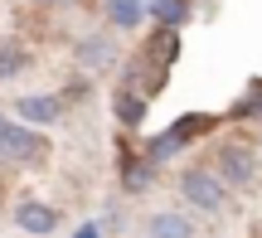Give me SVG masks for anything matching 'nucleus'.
Here are the masks:
<instances>
[{
    "mask_svg": "<svg viewBox=\"0 0 262 238\" xmlns=\"http://www.w3.org/2000/svg\"><path fill=\"white\" fill-rule=\"evenodd\" d=\"M180 194H185V204H194V209H204V214H219L228 204V185L219 180L209 165H189V170L180 175Z\"/></svg>",
    "mask_w": 262,
    "mask_h": 238,
    "instance_id": "nucleus-2",
    "label": "nucleus"
},
{
    "mask_svg": "<svg viewBox=\"0 0 262 238\" xmlns=\"http://www.w3.org/2000/svg\"><path fill=\"white\" fill-rule=\"evenodd\" d=\"M15 112H19V122H25V126H54L58 117H63V102L39 93V97H19Z\"/></svg>",
    "mask_w": 262,
    "mask_h": 238,
    "instance_id": "nucleus-5",
    "label": "nucleus"
},
{
    "mask_svg": "<svg viewBox=\"0 0 262 238\" xmlns=\"http://www.w3.org/2000/svg\"><path fill=\"white\" fill-rule=\"evenodd\" d=\"M0 161L5 165H44L49 161V141L34 132V126H0Z\"/></svg>",
    "mask_w": 262,
    "mask_h": 238,
    "instance_id": "nucleus-1",
    "label": "nucleus"
},
{
    "mask_svg": "<svg viewBox=\"0 0 262 238\" xmlns=\"http://www.w3.org/2000/svg\"><path fill=\"white\" fill-rule=\"evenodd\" d=\"M117 117H122L126 126H141V117H146V102H141V93H131V88H117Z\"/></svg>",
    "mask_w": 262,
    "mask_h": 238,
    "instance_id": "nucleus-9",
    "label": "nucleus"
},
{
    "mask_svg": "<svg viewBox=\"0 0 262 238\" xmlns=\"http://www.w3.org/2000/svg\"><path fill=\"white\" fill-rule=\"evenodd\" d=\"M209 170H214L228 190H243V185L257 175V161H253V151H248L243 141H224L214 151V165H209Z\"/></svg>",
    "mask_w": 262,
    "mask_h": 238,
    "instance_id": "nucleus-3",
    "label": "nucleus"
},
{
    "mask_svg": "<svg viewBox=\"0 0 262 238\" xmlns=\"http://www.w3.org/2000/svg\"><path fill=\"white\" fill-rule=\"evenodd\" d=\"M0 126H5V112H0Z\"/></svg>",
    "mask_w": 262,
    "mask_h": 238,
    "instance_id": "nucleus-13",
    "label": "nucleus"
},
{
    "mask_svg": "<svg viewBox=\"0 0 262 238\" xmlns=\"http://www.w3.org/2000/svg\"><path fill=\"white\" fill-rule=\"evenodd\" d=\"M141 15H146V10H141V0H107V19H112L117 29H136Z\"/></svg>",
    "mask_w": 262,
    "mask_h": 238,
    "instance_id": "nucleus-8",
    "label": "nucleus"
},
{
    "mask_svg": "<svg viewBox=\"0 0 262 238\" xmlns=\"http://www.w3.org/2000/svg\"><path fill=\"white\" fill-rule=\"evenodd\" d=\"M146 238H194V224L185 214L165 209V214H150L146 219Z\"/></svg>",
    "mask_w": 262,
    "mask_h": 238,
    "instance_id": "nucleus-6",
    "label": "nucleus"
},
{
    "mask_svg": "<svg viewBox=\"0 0 262 238\" xmlns=\"http://www.w3.org/2000/svg\"><path fill=\"white\" fill-rule=\"evenodd\" d=\"M160 19L180 25V19H185V0H160Z\"/></svg>",
    "mask_w": 262,
    "mask_h": 238,
    "instance_id": "nucleus-11",
    "label": "nucleus"
},
{
    "mask_svg": "<svg viewBox=\"0 0 262 238\" xmlns=\"http://www.w3.org/2000/svg\"><path fill=\"white\" fill-rule=\"evenodd\" d=\"M112 58H117V49H112V39H107V34L78 39V63H83V68H107Z\"/></svg>",
    "mask_w": 262,
    "mask_h": 238,
    "instance_id": "nucleus-7",
    "label": "nucleus"
},
{
    "mask_svg": "<svg viewBox=\"0 0 262 238\" xmlns=\"http://www.w3.org/2000/svg\"><path fill=\"white\" fill-rule=\"evenodd\" d=\"M29 68V49L19 44H0V78H19Z\"/></svg>",
    "mask_w": 262,
    "mask_h": 238,
    "instance_id": "nucleus-10",
    "label": "nucleus"
},
{
    "mask_svg": "<svg viewBox=\"0 0 262 238\" xmlns=\"http://www.w3.org/2000/svg\"><path fill=\"white\" fill-rule=\"evenodd\" d=\"M73 238H102V233H97V224H83V229H78Z\"/></svg>",
    "mask_w": 262,
    "mask_h": 238,
    "instance_id": "nucleus-12",
    "label": "nucleus"
},
{
    "mask_svg": "<svg viewBox=\"0 0 262 238\" xmlns=\"http://www.w3.org/2000/svg\"><path fill=\"white\" fill-rule=\"evenodd\" d=\"M15 224H19V233H29V238H49L58 229V209L44 204V200H19L15 204Z\"/></svg>",
    "mask_w": 262,
    "mask_h": 238,
    "instance_id": "nucleus-4",
    "label": "nucleus"
}]
</instances>
